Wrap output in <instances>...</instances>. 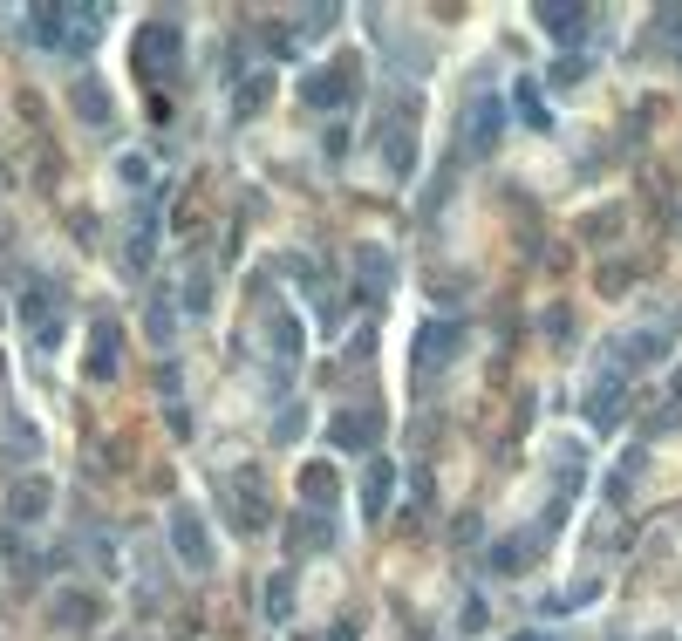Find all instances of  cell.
I'll return each mask as SVG.
<instances>
[{"mask_svg": "<svg viewBox=\"0 0 682 641\" xmlns=\"http://www.w3.org/2000/svg\"><path fill=\"white\" fill-rule=\"evenodd\" d=\"M28 28H35V41L55 48V55H89L96 35H103V14H96V7H35Z\"/></svg>", "mask_w": 682, "mask_h": 641, "instance_id": "obj_1", "label": "cell"}, {"mask_svg": "<svg viewBox=\"0 0 682 641\" xmlns=\"http://www.w3.org/2000/svg\"><path fill=\"white\" fill-rule=\"evenodd\" d=\"M498 130H505V96H492V89H485V96H471V103H464V123H457L464 151L485 157L498 144Z\"/></svg>", "mask_w": 682, "mask_h": 641, "instance_id": "obj_2", "label": "cell"}, {"mask_svg": "<svg viewBox=\"0 0 682 641\" xmlns=\"http://www.w3.org/2000/svg\"><path fill=\"white\" fill-rule=\"evenodd\" d=\"M171 546H178V560H185L191 573L212 566V532L198 519V505H171Z\"/></svg>", "mask_w": 682, "mask_h": 641, "instance_id": "obj_3", "label": "cell"}, {"mask_svg": "<svg viewBox=\"0 0 682 641\" xmlns=\"http://www.w3.org/2000/svg\"><path fill=\"white\" fill-rule=\"evenodd\" d=\"M178 48H185V35H178L171 21H144V28H137V69H144V76H164Z\"/></svg>", "mask_w": 682, "mask_h": 641, "instance_id": "obj_4", "label": "cell"}, {"mask_svg": "<svg viewBox=\"0 0 682 641\" xmlns=\"http://www.w3.org/2000/svg\"><path fill=\"white\" fill-rule=\"evenodd\" d=\"M376 410H335L328 416V437H335V451H369L376 444Z\"/></svg>", "mask_w": 682, "mask_h": 641, "instance_id": "obj_5", "label": "cell"}, {"mask_svg": "<svg viewBox=\"0 0 682 641\" xmlns=\"http://www.w3.org/2000/svg\"><path fill=\"white\" fill-rule=\"evenodd\" d=\"M444 355H457V328H444V321H430L417 341V382H430L437 369H444Z\"/></svg>", "mask_w": 682, "mask_h": 641, "instance_id": "obj_6", "label": "cell"}, {"mask_svg": "<svg viewBox=\"0 0 682 641\" xmlns=\"http://www.w3.org/2000/svg\"><path fill=\"white\" fill-rule=\"evenodd\" d=\"M389 491H396V464H389V457H369V471H362V512H369V519L389 512Z\"/></svg>", "mask_w": 682, "mask_h": 641, "instance_id": "obj_7", "label": "cell"}, {"mask_svg": "<svg viewBox=\"0 0 682 641\" xmlns=\"http://www.w3.org/2000/svg\"><path fill=\"white\" fill-rule=\"evenodd\" d=\"M539 28H546L553 41H573L580 28H587V7H573V0H546V7H539Z\"/></svg>", "mask_w": 682, "mask_h": 641, "instance_id": "obj_8", "label": "cell"}, {"mask_svg": "<svg viewBox=\"0 0 682 641\" xmlns=\"http://www.w3.org/2000/svg\"><path fill=\"white\" fill-rule=\"evenodd\" d=\"M48 498H55V491L41 485V478H21V485L7 491V519H21V526H28V519H41V512H48Z\"/></svg>", "mask_w": 682, "mask_h": 641, "instance_id": "obj_9", "label": "cell"}, {"mask_svg": "<svg viewBox=\"0 0 682 641\" xmlns=\"http://www.w3.org/2000/svg\"><path fill=\"white\" fill-rule=\"evenodd\" d=\"M69 103L82 110V123H110V89H103L96 76H76V82H69Z\"/></svg>", "mask_w": 682, "mask_h": 641, "instance_id": "obj_10", "label": "cell"}, {"mask_svg": "<svg viewBox=\"0 0 682 641\" xmlns=\"http://www.w3.org/2000/svg\"><path fill=\"white\" fill-rule=\"evenodd\" d=\"M355 82H362L355 69H328V76H307L301 96H307V103H335V96L348 103V96H355Z\"/></svg>", "mask_w": 682, "mask_h": 641, "instance_id": "obj_11", "label": "cell"}, {"mask_svg": "<svg viewBox=\"0 0 682 641\" xmlns=\"http://www.w3.org/2000/svg\"><path fill=\"white\" fill-rule=\"evenodd\" d=\"M116 376V321H96V341H89V382Z\"/></svg>", "mask_w": 682, "mask_h": 641, "instance_id": "obj_12", "label": "cell"}, {"mask_svg": "<svg viewBox=\"0 0 682 641\" xmlns=\"http://www.w3.org/2000/svg\"><path fill=\"white\" fill-rule=\"evenodd\" d=\"M266 348H273V362H287V369H294V362H301V321H294V314H280V321L266 328Z\"/></svg>", "mask_w": 682, "mask_h": 641, "instance_id": "obj_13", "label": "cell"}, {"mask_svg": "<svg viewBox=\"0 0 682 641\" xmlns=\"http://www.w3.org/2000/svg\"><path fill=\"white\" fill-rule=\"evenodd\" d=\"M266 96H273V76H239V89H232V116H260L266 110Z\"/></svg>", "mask_w": 682, "mask_h": 641, "instance_id": "obj_14", "label": "cell"}, {"mask_svg": "<svg viewBox=\"0 0 682 641\" xmlns=\"http://www.w3.org/2000/svg\"><path fill=\"white\" fill-rule=\"evenodd\" d=\"M389 253H382V246H355V273H362V287H369V294H382V287H389Z\"/></svg>", "mask_w": 682, "mask_h": 641, "instance_id": "obj_15", "label": "cell"}, {"mask_svg": "<svg viewBox=\"0 0 682 641\" xmlns=\"http://www.w3.org/2000/svg\"><path fill=\"white\" fill-rule=\"evenodd\" d=\"M526 546H532V532H512V539H498V546H492V573H519V566L532 560Z\"/></svg>", "mask_w": 682, "mask_h": 641, "instance_id": "obj_16", "label": "cell"}, {"mask_svg": "<svg viewBox=\"0 0 682 641\" xmlns=\"http://www.w3.org/2000/svg\"><path fill=\"white\" fill-rule=\"evenodd\" d=\"M151 246H157V219L144 212V219L130 226V273H144V266H151Z\"/></svg>", "mask_w": 682, "mask_h": 641, "instance_id": "obj_17", "label": "cell"}, {"mask_svg": "<svg viewBox=\"0 0 682 641\" xmlns=\"http://www.w3.org/2000/svg\"><path fill=\"white\" fill-rule=\"evenodd\" d=\"M144 328H151V341H157V348H171V328H178V307H171L164 294H157V301H151V314H144Z\"/></svg>", "mask_w": 682, "mask_h": 641, "instance_id": "obj_18", "label": "cell"}, {"mask_svg": "<svg viewBox=\"0 0 682 641\" xmlns=\"http://www.w3.org/2000/svg\"><path fill=\"white\" fill-rule=\"evenodd\" d=\"M266 614H273V621H287V614H294V580H287V573H273V580H266Z\"/></svg>", "mask_w": 682, "mask_h": 641, "instance_id": "obj_19", "label": "cell"}, {"mask_svg": "<svg viewBox=\"0 0 682 641\" xmlns=\"http://www.w3.org/2000/svg\"><path fill=\"white\" fill-rule=\"evenodd\" d=\"M512 96H519V116H526L532 130H546V123H553V116H546V103H539V89H532V82H519Z\"/></svg>", "mask_w": 682, "mask_h": 641, "instance_id": "obj_20", "label": "cell"}, {"mask_svg": "<svg viewBox=\"0 0 682 641\" xmlns=\"http://www.w3.org/2000/svg\"><path fill=\"white\" fill-rule=\"evenodd\" d=\"M301 491L314 498V505H328L321 491H335V471H328V464H307V471H301Z\"/></svg>", "mask_w": 682, "mask_h": 641, "instance_id": "obj_21", "label": "cell"}, {"mask_svg": "<svg viewBox=\"0 0 682 641\" xmlns=\"http://www.w3.org/2000/svg\"><path fill=\"white\" fill-rule=\"evenodd\" d=\"M35 451H41V444H35V430H28V423H14V430H7V457H14V464H28Z\"/></svg>", "mask_w": 682, "mask_h": 641, "instance_id": "obj_22", "label": "cell"}, {"mask_svg": "<svg viewBox=\"0 0 682 641\" xmlns=\"http://www.w3.org/2000/svg\"><path fill=\"white\" fill-rule=\"evenodd\" d=\"M205 307H212V280L191 273V280H185V314H205Z\"/></svg>", "mask_w": 682, "mask_h": 641, "instance_id": "obj_23", "label": "cell"}, {"mask_svg": "<svg viewBox=\"0 0 682 641\" xmlns=\"http://www.w3.org/2000/svg\"><path fill=\"white\" fill-rule=\"evenodd\" d=\"M546 341H560V348L573 341V314H567V307H553V314H546Z\"/></svg>", "mask_w": 682, "mask_h": 641, "instance_id": "obj_24", "label": "cell"}, {"mask_svg": "<svg viewBox=\"0 0 682 641\" xmlns=\"http://www.w3.org/2000/svg\"><path fill=\"white\" fill-rule=\"evenodd\" d=\"M587 76V55H560V62H553V82H580Z\"/></svg>", "mask_w": 682, "mask_h": 641, "instance_id": "obj_25", "label": "cell"}, {"mask_svg": "<svg viewBox=\"0 0 682 641\" xmlns=\"http://www.w3.org/2000/svg\"><path fill=\"white\" fill-rule=\"evenodd\" d=\"M62 628H89V601H82V594H76V601H62Z\"/></svg>", "mask_w": 682, "mask_h": 641, "instance_id": "obj_26", "label": "cell"}]
</instances>
